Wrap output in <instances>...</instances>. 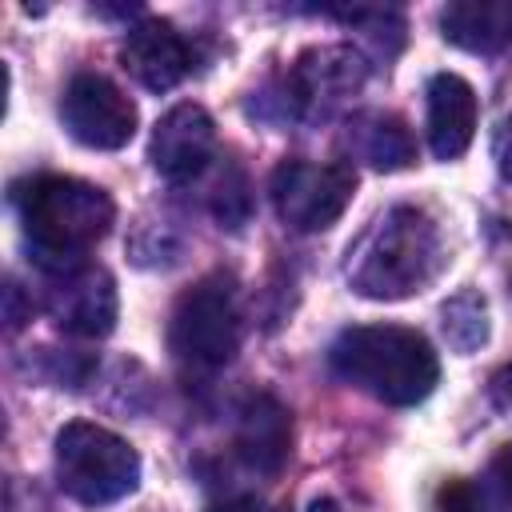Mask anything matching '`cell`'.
<instances>
[{"label": "cell", "instance_id": "7402d4cb", "mask_svg": "<svg viewBox=\"0 0 512 512\" xmlns=\"http://www.w3.org/2000/svg\"><path fill=\"white\" fill-rule=\"evenodd\" d=\"M312 512H336V504L332 500H312Z\"/></svg>", "mask_w": 512, "mask_h": 512}, {"label": "cell", "instance_id": "7c38bea8", "mask_svg": "<svg viewBox=\"0 0 512 512\" xmlns=\"http://www.w3.org/2000/svg\"><path fill=\"white\" fill-rule=\"evenodd\" d=\"M288 444H292V416L288 408L260 392V396H248L244 408H240V424H236V452L240 460L252 468V472H264V476H276L288 460Z\"/></svg>", "mask_w": 512, "mask_h": 512}, {"label": "cell", "instance_id": "5b68a950", "mask_svg": "<svg viewBox=\"0 0 512 512\" xmlns=\"http://www.w3.org/2000/svg\"><path fill=\"white\" fill-rule=\"evenodd\" d=\"M168 340L172 352L200 364V368H220L232 360L236 344H240V320H236V300L232 288L224 280H200L196 288H188L176 308H172V324H168Z\"/></svg>", "mask_w": 512, "mask_h": 512}, {"label": "cell", "instance_id": "ffe728a7", "mask_svg": "<svg viewBox=\"0 0 512 512\" xmlns=\"http://www.w3.org/2000/svg\"><path fill=\"white\" fill-rule=\"evenodd\" d=\"M492 396H496V404H500L504 412H512V364H504V368L496 372V380H492Z\"/></svg>", "mask_w": 512, "mask_h": 512}, {"label": "cell", "instance_id": "3957f363", "mask_svg": "<svg viewBox=\"0 0 512 512\" xmlns=\"http://www.w3.org/2000/svg\"><path fill=\"white\" fill-rule=\"evenodd\" d=\"M332 368L348 384L364 388L368 396L392 404V408H412L428 400V392L440 380V360L432 344L416 328L400 324H356L344 328L332 340Z\"/></svg>", "mask_w": 512, "mask_h": 512}, {"label": "cell", "instance_id": "8992f818", "mask_svg": "<svg viewBox=\"0 0 512 512\" xmlns=\"http://www.w3.org/2000/svg\"><path fill=\"white\" fill-rule=\"evenodd\" d=\"M356 188V172L340 160L332 164H308V160H284L272 172V204L280 220L296 232H320L332 228Z\"/></svg>", "mask_w": 512, "mask_h": 512}, {"label": "cell", "instance_id": "2e32d148", "mask_svg": "<svg viewBox=\"0 0 512 512\" xmlns=\"http://www.w3.org/2000/svg\"><path fill=\"white\" fill-rule=\"evenodd\" d=\"M440 324H444V336L456 352H476L488 340V304H484V296L476 288L456 292L440 308Z\"/></svg>", "mask_w": 512, "mask_h": 512}, {"label": "cell", "instance_id": "d6986e66", "mask_svg": "<svg viewBox=\"0 0 512 512\" xmlns=\"http://www.w3.org/2000/svg\"><path fill=\"white\" fill-rule=\"evenodd\" d=\"M492 152H496L500 176L512 184V116H504V120H500V128H496V140H492Z\"/></svg>", "mask_w": 512, "mask_h": 512}, {"label": "cell", "instance_id": "277c9868", "mask_svg": "<svg viewBox=\"0 0 512 512\" xmlns=\"http://www.w3.org/2000/svg\"><path fill=\"white\" fill-rule=\"evenodd\" d=\"M56 484L80 504H112L140 484L136 448L88 420H72L56 436Z\"/></svg>", "mask_w": 512, "mask_h": 512}, {"label": "cell", "instance_id": "e0dca14e", "mask_svg": "<svg viewBox=\"0 0 512 512\" xmlns=\"http://www.w3.org/2000/svg\"><path fill=\"white\" fill-rule=\"evenodd\" d=\"M440 512H484V508H480L476 492L464 480H448L440 488Z\"/></svg>", "mask_w": 512, "mask_h": 512}, {"label": "cell", "instance_id": "44dd1931", "mask_svg": "<svg viewBox=\"0 0 512 512\" xmlns=\"http://www.w3.org/2000/svg\"><path fill=\"white\" fill-rule=\"evenodd\" d=\"M208 512H264V508H260V500H256V496H232V500L212 504Z\"/></svg>", "mask_w": 512, "mask_h": 512}, {"label": "cell", "instance_id": "6da1fadb", "mask_svg": "<svg viewBox=\"0 0 512 512\" xmlns=\"http://www.w3.org/2000/svg\"><path fill=\"white\" fill-rule=\"evenodd\" d=\"M16 208L32 260L52 276L84 268V252L104 240L116 220L112 196L76 176H36L20 184Z\"/></svg>", "mask_w": 512, "mask_h": 512}, {"label": "cell", "instance_id": "ba28073f", "mask_svg": "<svg viewBox=\"0 0 512 512\" xmlns=\"http://www.w3.org/2000/svg\"><path fill=\"white\" fill-rule=\"evenodd\" d=\"M216 152V124L200 104H176L160 116L156 132H152V168L168 180V184H188L196 180L208 160Z\"/></svg>", "mask_w": 512, "mask_h": 512}, {"label": "cell", "instance_id": "30bf717a", "mask_svg": "<svg viewBox=\"0 0 512 512\" xmlns=\"http://www.w3.org/2000/svg\"><path fill=\"white\" fill-rule=\"evenodd\" d=\"M120 60L136 76V84H144L148 92H168L188 76L192 52L168 20H140L136 28H128Z\"/></svg>", "mask_w": 512, "mask_h": 512}, {"label": "cell", "instance_id": "7a4b0ae2", "mask_svg": "<svg viewBox=\"0 0 512 512\" xmlns=\"http://www.w3.org/2000/svg\"><path fill=\"white\" fill-rule=\"evenodd\" d=\"M440 260L444 248L432 216L412 204H396L348 248L344 276L368 300H404L440 272Z\"/></svg>", "mask_w": 512, "mask_h": 512}, {"label": "cell", "instance_id": "ac0fdd59", "mask_svg": "<svg viewBox=\"0 0 512 512\" xmlns=\"http://www.w3.org/2000/svg\"><path fill=\"white\" fill-rule=\"evenodd\" d=\"M492 484H496V492L512 504V444H504L496 456H492Z\"/></svg>", "mask_w": 512, "mask_h": 512}, {"label": "cell", "instance_id": "8fae6325", "mask_svg": "<svg viewBox=\"0 0 512 512\" xmlns=\"http://www.w3.org/2000/svg\"><path fill=\"white\" fill-rule=\"evenodd\" d=\"M476 136V92L456 72L428 80V148L436 160H456Z\"/></svg>", "mask_w": 512, "mask_h": 512}, {"label": "cell", "instance_id": "4fadbf2b", "mask_svg": "<svg viewBox=\"0 0 512 512\" xmlns=\"http://www.w3.org/2000/svg\"><path fill=\"white\" fill-rule=\"evenodd\" d=\"M364 76H368V64L348 44L312 48L292 68V84H296L300 100H340V96L356 92L364 84Z\"/></svg>", "mask_w": 512, "mask_h": 512}, {"label": "cell", "instance_id": "52a82bcc", "mask_svg": "<svg viewBox=\"0 0 512 512\" xmlns=\"http://www.w3.org/2000/svg\"><path fill=\"white\" fill-rule=\"evenodd\" d=\"M60 120L72 132V140L112 152L124 148L136 132V104L96 72H80L68 80L64 100H60Z\"/></svg>", "mask_w": 512, "mask_h": 512}, {"label": "cell", "instance_id": "9a60e30c", "mask_svg": "<svg viewBox=\"0 0 512 512\" xmlns=\"http://www.w3.org/2000/svg\"><path fill=\"white\" fill-rule=\"evenodd\" d=\"M348 140L380 172L404 168L412 160V136H408L404 120L400 116H388V112H364V116H356L348 124Z\"/></svg>", "mask_w": 512, "mask_h": 512}, {"label": "cell", "instance_id": "5bb4252c", "mask_svg": "<svg viewBox=\"0 0 512 512\" xmlns=\"http://www.w3.org/2000/svg\"><path fill=\"white\" fill-rule=\"evenodd\" d=\"M440 28L464 52H500L512 40V0H456L444 8Z\"/></svg>", "mask_w": 512, "mask_h": 512}, {"label": "cell", "instance_id": "9c48e42d", "mask_svg": "<svg viewBox=\"0 0 512 512\" xmlns=\"http://www.w3.org/2000/svg\"><path fill=\"white\" fill-rule=\"evenodd\" d=\"M48 312L72 336H108L116 324V284L104 268H72L56 276Z\"/></svg>", "mask_w": 512, "mask_h": 512}]
</instances>
